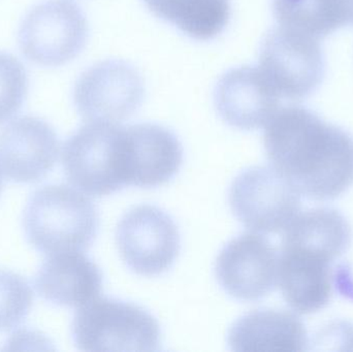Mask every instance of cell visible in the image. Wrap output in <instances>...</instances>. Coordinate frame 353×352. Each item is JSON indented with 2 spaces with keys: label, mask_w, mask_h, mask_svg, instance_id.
<instances>
[{
  "label": "cell",
  "mask_w": 353,
  "mask_h": 352,
  "mask_svg": "<svg viewBox=\"0 0 353 352\" xmlns=\"http://www.w3.org/2000/svg\"><path fill=\"white\" fill-rule=\"evenodd\" d=\"M263 142L272 167L309 200H335L353 184L352 136L307 107L277 110Z\"/></svg>",
  "instance_id": "cell-1"
},
{
  "label": "cell",
  "mask_w": 353,
  "mask_h": 352,
  "mask_svg": "<svg viewBox=\"0 0 353 352\" xmlns=\"http://www.w3.org/2000/svg\"><path fill=\"white\" fill-rule=\"evenodd\" d=\"M283 233L277 283L292 309L314 313L330 303L331 266L350 247L352 227L338 211L317 208L299 214Z\"/></svg>",
  "instance_id": "cell-2"
},
{
  "label": "cell",
  "mask_w": 353,
  "mask_h": 352,
  "mask_svg": "<svg viewBox=\"0 0 353 352\" xmlns=\"http://www.w3.org/2000/svg\"><path fill=\"white\" fill-rule=\"evenodd\" d=\"M23 227L29 243L48 256L84 251L99 233V211L80 190L48 185L29 198Z\"/></svg>",
  "instance_id": "cell-3"
},
{
  "label": "cell",
  "mask_w": 353,
  "mask_h": 352,
  "mask_svg": "<svg viewBox=\"0 0 353 352\" xmlns=\"http://www.w3.org/2000/svg\"><path fill=\"white\" fill-rule=\"evenodd\" d=\"M72 335L83 351H157L161 327L144 308L114 299L97 297L74 314Z\"/></svg>",
  "instance_id": "cell-4"
},
{
  "label": "cell",
  "mask_w": 353,
  "mask_h": 352,
  "mask_svg": "<svg viewBox=\"0 0 353 352\" xmlns=\"http://www.w3.org/2000/svg\"><path fill=\"white\" fill-rule=\"evenodd\" d=\"M62 165L68 181L80 191L105 196L128 186L124 127L88 122L63 145Z\"/></svg>",
  "instance_id": "cell-5"
},
{
  "label": "cell",
  "mask_w": 353,
  "mask_h": 352,
  "mask_svg": "<svg viewBox=\"0 0 353 352\" xmlns=\"http://www.w3.org/2000/svg\"><path fill=\"white\" fill-rule=\"evenodd\" d=\"M259 68L280 97L300 101L323 83L325 55L316 37L278 25L261 43Z\"/></svg>",
  "instance_id": "cell-6"
},
{
  "label": "cell",
  "mask_w": 353,
  "mask_h": 352,
  "mask_svg": "<svg viewBox=\"0 0 353 352\" xmlns=\"http://www.w3.org/2000/svg\"><path fill=\"white\" fill-rule=\"evenodd\" d=\"M228 200L236 219L254 233H281L301 210L300 192L274 167L241 172L230 185Z\"/></svg>",
  "instance_id": "cell-7"
},
{
  "label": "cell",
  "mask_w": 353,
  "mask_h": 352,
  "mask_svg": "<svg viewBox=\"0 0 353 352\" xmlns=\"http://www.w3.org/2000/svg\"><path fill=\"white\" fill-rule=\"evenodd\" d=\"M88 23L72 0H46L29 10L19 29L23 55L43 66H60L81 53Z\"/></svg>",
  "instance_id": "cell-8"
},
{
  "label": "cell",
  "mask_w": 353,
  "mask_h": 352,
  "mask_svg": "<svg viewBox=\"0 0 353 352\" xmlns=\"http://www.w3.org/2000/svg\"><path fill=\"white\" fill-rule=\"evenodd\" d=\"M116 243L126 266L142 276L167 272L178 258L181 238L174 219L152 205L134 207L122 216Z\"/></svg>",
  "instance_id": "cell-9"
},
{
  "label": "cell",
  "mask_w": 353,
  "mask_h": 352,
  "mask_svg": "<svg viewBox=\"0 0 353 352\" xmlns=\"http://www.w3.org/2000/svg\"><path fill=\"white\" fill-rule=\"evenodd\" d=\"M145 87L140 72L122 60H105L85 70L77 81L74 103L88 122L118 123L142 105Z\"/></svg>",
  "instance_id": "cell-10"
},
{
  "label": "cell",
  "mask_w": 353,
  "mask_h": 352,
  "mask_svg": "<svg viewBox=\"0 0 353 352\" xmlns=\"http://www.w3.org/2000/svg\"><path fill=\"white\" fill-rule=\"evenodd\" d=\"M215 274L220 287L230 297L240 301H259L277 284V252L263 236L242 234L219 252Z\"/></svg>",
  "instance_id": "cell-11"
},
{
  "label": "cell",
  "mask_w": 353,
  "mask_h": 352,
  "mask_svg": "<svg viewBox=\"0 0 353 352\" xmlns=\"http://www.w3.org/2000/svg\"><path fill=\"white\" fill-rule=\"evenodd\" d=\"M58 154L57 134L41 118H18L0 132V169L10 181H39L52 171Z\"/></svg>",
  "instance_id": "cell-12"
},
{
  "label": "cell",
  "mask_w": 353,
  "mask_h": 352,
  "mask_svg": "<svg viewBox=\"0 0 353 352\" xmlns=\"http://www.w3.org/2000/svg\"><path fill=\"white\" fill-rule=\"evenodd\" d=\"M279 99L261 68L255 66L228 70L218 81L214 93L220 117L242 130L265 126L277 112Z\"/></svg>",
  "instance_id": "cell-13"
},
{
  "label": "cell",
  "mask_w": 353,
  "mask_h": 352,
  "mask_svg": "<svg viewBox=\"0 0 353 352\" xmlns=\"http://www.w3.org/2000/svg\"><path fill=\"white\" fill-rule=\"evenodd\" d=\"M128 186L155 188L171 181L183 163V147L175 134L159 124L124 127Z\"/></svg>",
  "instance_id": "cell-14"
},
{
  "label": "cell",
  "mask_w": 353,
  "mask_h": 352,
  "mask_svg": "<svg viewBox=\"0 0 353 352\" xmlns=\"http://www.w3.org/2000/svg\"><path fill=\"white\" fill-rule=\"evenodd\" d=\"M35 289L52 304L79 308L99 297L103 274L82 251L51 254L37 271Z\"/></svg>",
  "instance_id": "cell-15"
},
{
  "label": "cell",
  "mask_w": 353,
  "mask_h": 352,
  "mask_svg": "<svg viewBox=\"0 0 353 352\" xmlns=\"http://www.w3.org/2000/svg\"><path fill=\"white\" fill-rule=\"evenodd\" d=\"M230 351H304L308 345L302 320L283 310L257 309L239 318L228 335Z\"/></svg>",
  "instance_id": "cell-16"
},
{
  "label": "cell",
  "mask_w": 353,
  "mask_h": 352,
  "mask_svg": "<svg viewBox=\"0 0 353 352\" xmlns=\"http://www.w3.org/2000/svg\"><path fill=\"white\" fill-rule=\"evenodd\" d=\"M278 25L321 39L353 25V0H272Z\"/></svg>",
  "instance_id": "cell-17"
},
{
  "label": "cell",
  "mask_w": 353,
  "mask_h": 352,
  "mask_svg": "<svg viewBox=\"0 0 353 352\" xmlns=\"http://www.w3.org/2000/svg\"><path fill=\"white\" fill-rule=\"evenodd\" d=\"M159 18L197 41L215 39L228 26L230 0H144Z\"/></svg>",
  "instance_id": "cell-18"
},
{
  "label": "cell",
  "mask_w": 353,
  "mask_h": 352,
  "mask_svg": "<svg viewBox=\"0 0 353 352\" xmlns=\"http://www.w3.org/2000/svg\"><path fill=\"white\" fill-rule=\"evenodd\" d=\"M33 293L17 273L0 269V331L16 328L28 315Z\"/></svg>",
  "instance_id": "cell-19"
},
{
  "label": "cell",
  "mask_w": 353,
  "mask_h": 352,
  "mask_svg": "<svg viewBox=\"0 0 353 352\" xmlns=\"http://www.w3.org/2000/svg\"><path fill=\"white\" fill-rule=\"evenodd\" d=\"M27 90L28 78L23 64L12 54L0 52V124L18 113Z\"/></svg>",
  "instance_id": "cell-20"
},
{
  "label": "cell",
  "mask_w": 353,
  "mask_h": 352,
  "mask_svg": "<svg viewBox=\"0 0 353 352\" xmlns=\"http://www.w3.org/2000/svg\"><path fill=\"white\" fill-rule=\"evenodd\" d=\"M334 287L342 297L353 301V271L350 264H341L333 274Z\"/></svg>",
  "instance_id": "cell-21"
},
{
  "label": "cell",
  "mask_w": 353,
  "mask_h": 352,
  "mask_svg": "<svg viewBox=\"0 0 353 352\" xmlns=\"http://www.w3.org/2000/svg\"><path fill=\"white\" fill-rule=\"evenodd\" d=\"M2 188V177H1V171H0V192H1Z\"/></svg>",
  "instance_id": "cell-22"
}]
</instances>
